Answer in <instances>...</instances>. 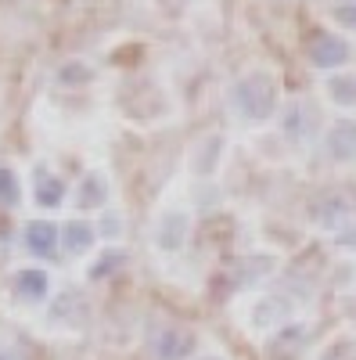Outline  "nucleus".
I'll list each match as a JSON object with an SVG mask.
<instances>
[{"instance_id": "8", "label": "nucleus", "mask_w": 356, "mask_h": 360, "mask_svg": "<svg viewBox=\"0 0 356 360\" xmlns=\"http://www.w3.org/2000/svg\"><path fill=\"white\" fill-rule=\"evenodd\" d=\"M83 317H86V303L79 292H58L47 307V321L54 328H79Z\"/></svg>"}, {"instance_id": "4", "label": "nucleus", "mask_w": 356, "mask_h": 360, "mask_svg": "<svg viewBox=\"0 0 356 360\" xmlns=\"http://www.w3.org/2000/svg\"><path fill=\"white\" fill-rule=\"evenodd\" d=\"M112 198V184H108V173L101 169H91L83 173L79 188H76V209L79 213H101Z\"/></svg>"}, {"instance_id": "2", "label": "nucleus", "mask_w": 356, "mask_h": 360, "mask_svg": "<svg viewBox=\"0 0 356 360\" xmlns=\"http://www.w3.org/2000/svg\"><path fill=\"white\" fill-rule=\"evenodd\" d=\"M187 234H191V213L187 209H166L155 224V245L162 252H176V249H184Z\"/></svg>"}, {"instance_id": "12", "label": "nucleus", "mask_w": 356, "mask_h": 360, "mask_svg": "<svg viewBox=\"0 0 356 360\" xmlns=\"http://www.w3.org/2000/svg\"><path fill=\"white\" fill-rule=\"evenodd\" d=\"M331 152L338 159H356V127L352 123H342L331 130Z\"/></svg>"}, {"instance_id": "7", "label": "nucleus", "mask_w": 356, "mask_h": 360, "mask_svg": "<svg viewBox=\"0 0 356 360\" xmlns=\"http://www.w3.org/2000/svg\"><path fill=\"white\" fill-rule=\"evenodd\" d=\"M29 195H33V202L40 209H58V205L65 202V184H62V176H58L54 169L37 166L33 169V180H29Z\"/></svg>"}, {"instance_id": "11", "label": "nucleus", "mask_w": 356, "mask_h": 360, "mask_svg": "<svg viewBox=\"0 0 356 360\" xmlns=\"http://www.w3.org/2000/svg\"><path fill=\"white\" fill-rule=\"evenodd\" d=\"M220 155H223V137H205L198 144V155H195V173L198 176H209L216 166H220Z\"/></svg>"}, {"instance_id": "13", "label": "nucleus", "mask_w": 356, "mask_h": 360, "mask_svg": "<svg viewBox=\"0 0 356 360\" xmlns=\"http://www.w3.org/2000/svg\"><path fill=\"white\" fill-rule=\"evenodd\" d=\"M22 202V176L11 166H0V205H18Z\"/></svg>"}, {"instance_id": "3", "label": "nucleus", "mask_w": 356, "mask_h": 360, "mask_svg": "<svg viewBox=\"0 0 356 360\" xmlns=\"http://www.w3.org/2000/svg\"><path fill=\"white\" fill-rule=\"evenodd\" d=\"M22 245L33 252V256L47 259V256H54L58 245H62V227H54V220H44V217L25 220V227H22Z\"/></svg>"}, {"instance_id": "1", "label": "nucleus", "mask_w": 356, "mask_h": 360, "mask_svg": "<svg viewBox=\"0 0 356 360\" xmlns=\"http://www.w3.org/2000/svg\"><path fill=\"white\" fill-rule=\"evenodd\" d=\"M230 105L237 108V115L252 119V123L270 119L274 108H277V83H274V76H266V72L242 76L234 83V90H230Z\"/></svg>"}, {"instance_id": "9", "label": "nucleus", "mask_w": 356, "mask_h": 360, "mask_svg": "<svg viewBox=\"0 0 356 360\" xmlns=\"http://www.w3.org/2000/svg\"><path fill=\"white\" fill-rule=\"evenodd\" d=\"M310 58H313V65L331 69V65H342L345 58H349V47H345L338 37L317 33V37H313V44H310Z\"/></svg>"}, {"instance_id": "14", "label": "nucleus", "mask_w": 356, "mask_h": 360, "mask_svg": "<svg viewBox=\"0 0 356 360\" xmlns=\"http://www.w3.org/2000/svg\"><path fill=\"white\" fill-rule=\"evenodd\" d=\"M123 259H126V256H123V252H119V249H108L105 256H98V259L91 263V270H86V274H91L94 281H98V278H108V274H112V270H115L119 263H123Z\"/></svg>"}, {"instance_id": "17", "label": "nucleus", "mask_w": 356, "mask_h": 360, "mask_svg": "<svg viewBox=\"0 0 356 360\" xmlns=\"http://www.w3.org/2000/svg\"><path fill=\"white\" fill-rule=\"evenodd\" d=\"M202 360H220V356H202Z\"/></svg>"}, {"instance_id": "5", "label": "nucleus", "mask_w": 356, "mask_h": 360, "mask_svg": "<svg viewBox=\"0 0 356 360\" xmlns=\"http://www.w3.org/2000/svg\"><path fill=\"white\" fill-rule=\"evenodd\" d=\"M152 349H155V360H184L195 349V335L180 324H162L152 339Z\"/></svg>"}, {"instance_id": "16", "label": "nucleus", "mask_w": 356, "mask_h": 360, "mask_svg": "<svg viewBox=\"0 0 356 360\" xmlns=\"http://www.w3.org/2000/svg\"><path fill=\"white\" fill-rule=\"evenodd\" d=\"M0 360H25V353L18 346H0Z\"/></svg>"}, {"instance_id": "15", "label": "nucleus", "mask_w": 356, "mask_h": 360, "mask_svg": "<svg viewBox=\"0 0 356 360\" xmlns=\"http://www.w3.org/2000/svg\"><path fill=\"white\" fill-rule=\"evenodd\" d=\"M58 79L62 83H83V79H91V69H83L79 62H72V65H65L62 72H58Z\"/></svg>"}, {"instance_id": "10", "label": "nucleus", "mask_w": 356, "mask_h": 360, "mask_svg": "<svg viewBox=\"0 0 356 360\" xmlns=\"http://www.w3.org/2000/svg\"><path fill=\"white\" fill-rule=\"evenodd\" d=\"M94 238H98V231L86 224V220H69L62 227V249L69 256H83V252L94 249Z\"/></svg>"}, {"instance_id": "6", "label": "nucleus", "mask_w": 356, "mask_h": 360, "mask_svg": "<svg viewBox=\"0 0 356 360\" xmlns=\"http://www.w3.org/2000/svg\"><path fill=\"white\" fill-rule=\"evenodd\" d=\"M11 292L22 303H44V299H51V274L44 266H22L11 278Z\"/></svg>"}]
</instances>
